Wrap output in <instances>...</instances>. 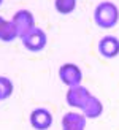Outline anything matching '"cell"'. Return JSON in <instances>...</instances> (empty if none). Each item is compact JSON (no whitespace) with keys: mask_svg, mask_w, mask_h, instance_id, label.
I'll use <instances>...</instances> for the list:
<instances>
[{"mask_svg":"<svg viewBox=\"0 0 119 130\" xmlns=\"http://www.w3.org/2000/svg\"><path fill=\"white\" fill-rule=\"evenodd\" d=\"M94 21L102 29H113L119 22V8L113 2H100L94 10Z\"/></svg>","mask_w":119,"mask_h":130,"instance_id":"6da1fadb","label":"cell"},{"mask_svg":"<svg viewBox=\"0 0 119 130\" xmlns=\"http://www.w3.org/2000/svg\"><path fill=\"white\" fill-rule=\"evenodd\" d=\"M21 40H22L24 48L27 51H30V53H38V51H43L46 48L48 37H46L43 29L35 27L34 30H30L29 34H25Z\"/></svg>","mask_w":119,"mask_h":130,"instance_id":"7a4b0ae2","label":"cell"},{"mask_svg":"<svg viewBox=\"0 0 119 130\" xmlns=\"http://www.w3.org/2000/svg\"><path fill=\"white\" fill-rule=\"evenodd\" d=\"M11 22L14 24V27L18 30L19 37H24L25 34H29L30 30L35 29V18L32 14V11L29 10H19L14 13V16H13Z\"/></svg>","mask_w":119,"mask_h":130,"instance_id":"3957f363","label":"cell"},{"mask_svg":"<svg viewBox=\"0 0 119 130\" xmlns=\"http://www.w3.org/2000/svg\"><path fill=\"white\" fill-rule=\"evenodd\" d=\"M59 78H61V81L65 86L75 87L81 84L83 73H81V68L76 63H62L61 68H59Z\"/></svg>","mask_w":119,"mask_h":130,"instance_id":"277c9868","label":"cell"},{"mask_svg":"<svg viewBox=\"0 0 119 130\" xmlns=\"http://www.w3.org/2000/svg\"><path fill=\"white\" fill-rule=\"evenodd\" d=\"M89 99H91L89 90L86 87H83L81 84H79V86H75V87H70L68 92H67V97H65V100H67V103L70 106L79 108V109L84 108V105L87 103Z\"/></svg>","mask_w":119,"mask_h":130,"instance_id":"5b68a950","label":"cell"},{"mask_svg":"<svg viewBox=\"0 0 119 130\" xmlns=\"http://www.w3.org/2000/svg\"><path fill=\"white\" fill-rule=\"evenodd\" d=\"M30 125L35 130H48L52 125V114L46 108H35L30 113Z\"/></svg>","mask_w":119,"mask_h":130,"instance_id":"8992f818","label":"cell"},{"mask_svg":"<svg viewBox=\"0 0 119 130\" xmlns=\"http://www.w3.org/2000/svg\"><path fill=\"white\" fill-rule=\"evenodd\" d=\"M98 53L105 59H114L119 56V38L113 35H105L98 41Z\"/></svg>","mask_w":119,"mask_h":130,"instance_id":"52a82bcc","label":"cell"},{"mask_svg":"<svg viewBox=\"0 0 119 130\" xmlns=\"http://www.w3.org/2000/svg\"><path fill=\"white\" fill-rule=\"evenodd\" d=\"M86 128V116L75 111L64 114L62 118V130H84Z\"/></svg>","mask_w":119,"mask_h":130,"instance_id":"ba28073f","label":"cell"},{"mask_svg":"<svg viewBox=\"0 0 119 130\" xmlns=\"http://www.w3.org/2000/svg\"><path fill=\"white\" fill-rule=\"evenodd\" d=\"M103 113V105H102V102L97 99V97L94 95H91V99L87 100V103L84 105L83 108V114L86 116V118H89V119H97V118H100Z\"/></svg>","mask_w":119,"mask_h":130,"instance_id":"9c48e42d","label":"cell"},{"mask_svg":"<svg viewBox=\"0 0 119 130\" xmlns=\"http://www.w3.org/2000/svg\"><path fill=\"white\" fill-rule=\"evenodd\" d=\"M16 37H19V34L14 27V24L0 16V40L5 41V43H10V41L14 40Z\"/></svg>","mask_w":119,"mask_h":130,"instance_id":"30bf717a","label":"cell"},{"mask_svg":"<svg viewBox=\"0 0 119 130\" xmlns=\"http://www.w3.org/2000/svg\"><path fill=\"white\" fill-rule=\"evenodd\" d=\"M54 8L61 14H70L76 8V0H54Z\"/></svg>","mask_w":119,"mask_h":130,"instance_id":"8fae6325","label":"cell"},{"mask_svg":"<svg viewBox=\"0 0 119 130\" xmlns=\"http://www.w3.org/2000/svg\"><path fill=\"white\" fill-rule=\"evenodd\" d=\"M13 89H14V86H13V83H11L10 78L0 76V99H2V100L10 99L11 94H13Z\"/></svg>","mask_w":119,"mask_h":130,"instance_id":"7c38bea8","label":"cell"},{"mask_svg":"<svg viewBox=\"0 0 119 130\" xmlns=\"http://www.w3.org/2000/svg\"><path fill=\"white\" fill-rule=\"evenodd\" d=\"M2 3H3V0H0V5H2Z\"/></svg>","mask_w":119,"mask_h":130,"instance_id":"4fadbf2b","label":"cell"},{"mask_svg":"<svg viewBox=\"0 0 119 130\" xmlns=\"http://www.w3.org/2000/svg\"><path fill=\"white\" fill-rule=\"evenodd\" d=\"M0 100H2V99H0Z\"/></svg>","mask_w":119,"mask_h":130,"instance_id":"5bb4252c","label":"cell"}]
</instances>
